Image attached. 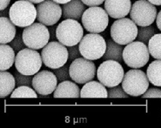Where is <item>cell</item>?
Returning <instances> with one entry per match:
<instances>
[{
    "instance_id": "484cf974",
    "label": "cell",
    "mask_w": 161,
    "mask_h": 128,
    "mask_svg": "<svg viewBox=\"0 0 161 128\" xmlns=\"http://www.w3.org/2000/svg\"><path fill=\"white\" fill-rule=\"evenodd\" d=\"M11 98H16V97H33L36 98L37 97V92L35 90H33L30 86L27 85H22L18 86L16 90H14L13 92L10 94Z\"/></svg>"
},
{
    "instance_id": "9c48e42d",
    "label": "cell",
    "mask_w": 161,
    "mask_h": 128,
    "mask_svg": "<svg viewBox=\"0 0 161 128\" xmlns=\"http://www.w3.org/2000/svg\"><path fill=\"white\" fill-rule=\"evenodd\" d=\"M138 35V28L135 22L129 18L118 19L111 27L112 38L118 44L127 45L133 42Z\"/></svg>"
},
{
    "instance_id": "e575fe53",
    "label": "cell",
    "mask_w": 161,
    "mask_h": 128,
    "mask_svg": "<svg viewBox=\"0 0 161 128\" xmlns=\"http://www.w3.org/2000/svg\"><path fill=\"white\" fill-rule=\"evenodd\" d=\"M56 31H57V27L56 26H51V28H49V33H50V40L52 41H55L57 38V34H56Z\"/></svg>"
},
{
    "instance_id": "8fae6325",
    "label": "cell",
    "mask_w": 161,
    "mask_h": 128,
    "mask_svg": "<svg viewBox=\"0 0 161 128\" xmlns=\"http://www.w3.org/2000/svg\"><path fill=\"white\" fill-rule=\"evenodd\" d=\"M22 38L28 48L34 50L43 49L49 43V29L40 22L33 23L23 29Z\"/></svg>"
},
{
    "instance_id": "d4e9b609",
    "label": "cell",
    "mask_w": 161,
    "mask_h": 128,
    "mask_svg": "<svg viewBox=\"0 0 161 128\" xmlns=\"http://www.w3.org/2000/svg\"><path fill=\"white\" fill-rule=\"evenodd\" d=\"M147 47L149 53L153 58L161 60V33L153 35L150 38Z\"/></svg>"
},
{
    "instance_id": "ac0fdd59",
    "label": "cell",
    "mask_w": 161,
    "mask_h": 128,
    "mask_svg": "<svg viewBox=\"0 0 161 128\" xmlns=\"http://www.w3.org/2000/svg\"><path fill=\"white\" fill-rule=\"evenodd\" d=\"M80 97H108V91L101 82L91 81L84 84L80 90Z\"/></svg>"
},
{
    "instance_id": "52a82bcc",
    "label": "cell",
    "mask_w": 161,
    "mask_h": 128,
    "mask_svg": "<svg viewBox=\"0 0 161 128\" xmlns=\"http://www.w3.org/2000/svg\"><path fill=\"white\" fill-rule=\"evenodd\" d=\"M124 71L120 63L114 60H106L99 65L97 78L105 87H114L122 83Z\"/></svg>"
},
{
    "instance_id": "5b68a950",
    "label": "cell",
    "mask_w": 161,
    "mask_h": 128,
    "mask_svg": "<svg viewBox=\"0 0 161 128\" xmlns=\"http://www.w3.org/2000/svg\"><path fill=\"white\" fill-rule=\"evenodd\" d=\"M109 15L105 9L99 6L89 7L84 11L81 22L84 28L92 33H99L106 29Z\"/></svg>"
},
{
    "instance_id": "d6986e66",
    "label": "cell",
    "mask_w": 161,
    "mask_h": 128,
    "mask_svg": "<svg viewBox=\"0 0 161 128\" xmlns=\"http://www.w3.org/2000/svg\"><path fill=\"white\" fill-rule=\"evenodd\" d=\"M53 97H80V88L74 82L64 80L60 82L53 92Z\"/></svg>"
},
{
    "instance_id": "6da1fadb",
    "label": "cell",
    "mask_w": 161,
    "mask_h": 128,
    "mask_svg": "<svg viewBox=\"0 0 161 128\" xmlns=\"http://www.w3.org/2000/svg\"><path fill=\"white\" fill-rule=\"evenodd\" d=\"M9 17L16 26L26 28L37 18V8L28 0H18L9 8Z\"/></svg>"
},
{
    "instance_id": "8d00e7d4",
    "label": "cell",
    "mask_w": 161,
    "mask_h": 128,
    "mask_svg": "<svg viewBox=\"0 0 161 128\" xmlns=\"http://www.w3.org/2000/svg\"><path fill=\"white\" fill-rule=\"evenodd\" d=\"M156 23H157V27L161 31V10L158 12V14L157 15V17H156Z\"/></svg>"
},
{
    "instance_id": "4316f807",
    "label": "cell",
    "mask_w": 161,
    "mask_h": 128,
    "mask_svg": "<svg viewBox=\"0 0 161 128\" xmlns=\"http://www.w3.org/2000/svg\"><path fill=\"white\" fill-rule=\"evenodd\" d=\"M154 35V28L150 26L147 27H141L138 29V35L137 39L138 41L143 42V43H148L150 38Z\"/></svg>"
},
{
    "instance_id": "7402d4cb",
    "label": "cell",
    "mask_w": 161,
    "mask_h": 128,
    "mask_svg": "<svg viewBox=\"0 0 161 128\" xmlns=\"http://www.w3.org/2000/svg\"><path fill=\"white\" fill-rule=\"evenodd\" d=\"M124 47L122 44H118L113 39H109L106 42V50L105 55L103 56L104 61L106 60H114L118 63L123 61V51Z\"/></svg>"
},
{
    "instance_id": "1f68e13d",
    "label": "cell",
    "mask_w": 161,
    "mask_h": 128,
    "mask_svg": "<svg viewBox=\"0 0 161 128\" xmlns=\"http://www.w3.org/2000/svg\"><path fill=\"white\" fill-rule=\"evenodd\" d=\"M68 51H69V61H74V60L79 58V56H81L80 52V49H79V45H73V46H68Z\"/></svg>"
},
{
    "instance_id": "e0dca14e",
    "label": "cell",
    "mask_w": 161,
    "mask_h": 128,
    "mask_svg": "<svg viewBox=\"0 0 161 128\" xmlns=\"http://www.w3.org/2000/svg\"><path fill=\"white\" fill-rule=\"evenodd\" d=\"M63 16L65 19H74L79 21L81 19L84 11L87 9L86 4L81 0H71L63 4Z\"/></svg>"
},
{
    "instance_id": "2e32d148",
    "label": "cell",
    "mask_w": 161,
    "mask_h": 128,
    "mask_svg": "<svg viewBox=\"0 0 161 128\" xmlns=\"http://www.w3.org/2000/svg\"><path fill=\"white\" fill-rule=\"evenodd\" d=\"M130 0H105V9L112 18H124L130 12Z\"/></svg>"
},
{
    "instance_id": "5bb4252c",
    "label": "cell",
    "mask_w": 161,
    "mask_h": 128,
    "mask_svg": "<svg viewBox=\"0 0 161 128\" xmlns=\"http://www.w3.org/2000/svg\"><path fill=\"white\" fill-rule=\"evenodd\" d=\"M63 16V9L53 0H45L38 4V22L46 26L55 25Z\"/></svg>"
},
{
    "instance_id": "f546056e",
    "label": "cell",
    "mask_w": 161,
    "mask_h": 128,
    "mask_svg": "<svg viewBox=\"0 0 161 128\" xmlns=\"http://www.w3.org/2000/svg\"><path fill=\"white\" fill-rule=\"evenodd\" d=\"M54 74H56L57 78L60 82L69 80V79H71L69 74V68H68L67 66L64 65L58 69H54Z\"/></svg>"
},
{
    "instance_id": "603a6c76",
    "label": "cell",
    "mask_w": 161,
    "mask_h": 128,
    "mask_svg": "<svg viewBox=\"0 0 161 128\" xmlns=\"http://www.w3.org/2000/svg\"><path fill=\"white\" fill-rule=\"evenodd\" d=\"M0 80H1V88H0V97H5L12 93L15 90L16 79L10 73L6 71H1L0 73Z\"/></svg>"
},
{
    "instance_id": "d6a6232c",
    "label": "cell",
    "mask_w": 161,
    "mask_h": 128,
    "mask_svg": "<svg viewBox=\"0 0 161 128\" xmlns=\"http://www.w3.org/2000/svg\"><path fill=\"white\" fill-rule=\"evenodd\" d=\"M143 98H147V97H160L161 98V90L157 88H150L147 90L145 93L142 95Z\"/></svg>"
},
{
    "instance_id": "74e56055",
    "label": "cell",
    "mask_w": 161,
    "mask_h": 128,
    "mask_svg": "<svg viewBox=\"0 0 161 128\" xmlns=\"http://www.w3.org/2000/svg\"><path fill=\"white\" fill-rule=\"evenodd\" d=\"M0 16H4V17H6L7 16H9V9H7L6 8L5 9L2 10V11H1V13H0Z\"/></svg>"
},
{
    "instance_id": "ab89813d",
    "label": "cell",
    "mask_w": 161,
    "mask_h": 128,
    "mask_svg": "<svg viewBox=\"0 0 161 128\" xmlns=\"http://www.w3.org/2000/svg\"><path fill=\"white\" fill-rule=\"evenodd\" d=\"M53 1H55L56 3H59V4H64V3H68L69 1H71V0H53Z\"/></svg>"
},
{
    "instance_id": "9a60e30c",
    "label": "cell",
    "mask_w": 161,
    "mask_h": 128,
    "mask_svg": "<svg viewBox=\"0 0 161 128\" xmlns=\"http://www.w3.org/2000/svg\"><path fill=\"white\" fill-rule=\"evenodd\" d=\"M58 78L54 73L43 70L34 74L33 88L40 96H48L54 92L58 86Z\"/></svg>"
},
{
    "instance_id": "8992f818",
    "label": "cell",
    "mask_w": 161,
    "mask_h": 128,
    "mask_svg": "<svg viewBox=\"0 0 161 128\" xmlns=\"http://www.w3.org/2000/svg\"><path fill=\"white\" fill-rule=\"evenodd\" d=\"M41 57L47 67L53 69H58L69 60L68 49L59 41H51L43 48Z\"/></svg>"
},
{
    "instance_id": "cb8c5ba5",
    "label": "cell",
    "mask_w": 161,
    "mask_h": 128,
    "mask_svg": "<svg viewBox=\"0 0 161 128\" xmlns=\"http://www.w3.org/2000/svg\"><path fill=\"white\" fill-rule=\"evenodd\" d=\"M149 81L155 86H161V60L157 59L150 63L147 69Z\"/></svg>"
},
{
    "instance_id": "7a4b0ae2",
    "label": "cell",
    "mask_w": 161,
    "mask_h": 128,
    "mask_svg": "<svg viewBox=\"0 0 161 128\" xmlns=\"http://www.w3.org/2000/svg\"><path fill=\"white\" fill-rule=\"evenodd\" d=\"M57 38L65 46L76 45L83 38V28L74 19H66L57 27Z\"/></svg>"
},
{
    "instance_id": "d590c367",
    "label": "cell",
    "mask_w": 161,
    "mask_h": 128,
    "mask_svg": "<svg viewBox=\"0 0 161 128\" xmlns=\"http://www.w3.org/2000/svg\"><path fill=\"white\" fill-rule=\"evenodd\" d=\"M9 3H10V0H0V9H1V11L6 9L7 7L9 6Z\"/></svg>"
},
{
    "instance_id": "3957f363",
    "label": "cell",
    "mask_w": 161,
    "mask_h": 128,
    "mask_svg": "<svg viewBox=\"0 0 161 128\" xmlns=\"http://www.w3.org/2000/svg\"><path fill=\"white\" fill-rule=\"evenodd\" d=\"M41 54L37 50L25 48L20 50L16 56L15 65L17 71L26 75L36 74L42 66Z\"/></svg>"
},
{
    "instance_id": "ffe728a7",
    "label": "cell",
    "mask_w": 161,
    "mask_h": 128,
    "mask_svg": "<svg viewBox=\"0 0 161 128\" xmlns=\"http://www.w3.org/2000/svg\"><path fill=\"white\" fill-rule=\"evenodd\" d=\"M0 43L9 44L16 37V26L9 17L1 16L0 18Z\"/></svg>"
},
{
    "instance_id": "83f0119b",
    "label": "cell",
    "mask_w": 161,
    "mask_h": 128,
    "mask_svg": "<svg viewBox=\"0 0 161 128\" xmlns=\"http://www.w3.org/2000/svg\"><path fill=\"white\" fill-rule=\"evenodd\" d=\"M33 75L23 74L19 71L15 73V79H16V84L17 86L27 85V86H33Z\"/></svg>"
},
{
    "instance_id": "60d3db41",
    "label": "cell",
    "mask_w": 161,
    "mask_h": 128,
    "mask_svg": "<svg viewBox=\"0 0 161 128\" xmlns=\"http://www.w3.org/2000/svg\"><path fill=\"white\" fill-rule=\"evenodd\" d=\"M29 2H31V3H41V2H43V1H45V0H28Z\"/></svg>"
},
{
    "instance_id": "ba28073f",
    "label": "cell",
    "mask_w": 161,
    "mask_h": 128,
    "mask_svg": "<svg viewBox=\"0 0 161 128\" xmlns=\"http://www.w3.org/2000/svg\"><path fill=\"white\" fill-rule=\"evenodd\" d=\"M79 49L81 56L88 60H98L103 57L106 50V42L99 33L85 35L79 43Z\"/></svg>"
},
{
    "instance_id": "4dcf8cb0",
    "label": "cell",
    "mask_w": 161,
    "mask_h": 128,
    "mask_svg": "<svg viewBox=\"0 0 161 128\" xmlns=\"http://www.w3.org/2000/svg\"><path fill=\"white\" fill-rule=\"evenodd\" d=\"M9 44L12 47L15 51H17V52L25 49V47L27 46L25 44L24 41H23L22 33H17L16 35V37L14 38V39L11 42H9Z\"/></svg>"
},
{
    "instance_id": "4fadbf2b",
    "label": "cell",
    "mask_w": 161,
    "mask_h": 128,
    "mask_svg": "<svg viewBox=\"0 0 161 128\" xmlns=\"http://www.w3.org/2000/svg\"><path fill=\"white\" fill-rule=\"evenodd\" d=\"M69 74L75 83L86 84L95 78L96 67L92 60L79 57L74 60L69 66Z\"/></svg>"
},
{
    "instance_id": "f35d334b",
    "label": "cell",
    "mask_w": 161,
    "mask_h": 128,
    "mask_svg": "<svg viewBox=\"0 0 161 128\" xmlns=\"http://www.w3.org/2000/svg\"><path fill=\"white\" fill-rule=\"evenodd\" d=\"M148 1L154 5H161V0H148Z\"/></svg>"
},
{
    "instance_id": "7c38bea8",
    "label": "cell",
    "mask_w": 161,
    "mask_h": 128,
    "mask_svg": "<svg viewBox=\"0 0 161 128\" xmlns=\"http://www.w3.org/2000/svg\"><path fill=\"white\" fill-rule=\"evenodd\" d=\"M157 9L148 0H138L130 9L131 20L139 27L151 26L157 17Z\"/></svg>"
},
{
    "instance_id": "f1b7e54d",
    "label": "cell",
    "mask_w": 161,
    "mask_h": 128,
    "mask_svg": "<svg viewBox=\"0 0 161 128\" xmlns=\"http://www.w3.org/2000/svg\"><path fill=\"white\" fill-rule=\"evenodd\" d=\"M107 91H108V97H114V98L123 97V98H127L130 96L129 94L124 91L123 86H120L119 84L117 85V86H114V87H110V89L107 90Z\"/></svg>"
},
{
    "instance_id": "277c9868",
    "label": "cell",
    "mask_w": 161,
    "mask_h": 128,
    "mask_svg": "<svg viewBox=\"0 0 161 128\" xmlns=\"http://www.w3.org/2000/svg\"><path fill=\"white\" fill-rule=\"evenodd\" d=\"M148 47L141 41H133L127 44L123 51V59L128 67L131 69L142 68L148 63Z\"/></svg>"
},
{
    "instance_id": "44dd1931",
    "label": "cell",
    "mask_w": 161,
    "mask_h": 128,
    "mask_svg": "<svg viewBox=\"0 0 161 128\" xmlns=\"http://www.w3.org/2000/svg\"><path fill=\"white\" fill-rule=\"evenodd\" d=\"M0 70L5 71L10 69L15 64L16 55L15 50L10 45L6 44H1L0 46Z\"/></svg>"
},
{
    "instance_id": "30bf717a",
    "label": "cell",
    "mask_w": 161,
    "mask_h": 128,
    "mask_svg": "<svg viewBox=\"0 0 161 128\" xmlns=\"http://www.w3.org/2000/svg\"><path fill=\"white\" fill-rule=\"evenodd\" d=\"M149 82L147 75L145 73L138 69H133L124 74L122 86L130 96L139 97L148 89Z\"/></svg>"
},
{
    "instance_id": "836d02e7",
    "label": "cell",
    "mask_w": 161,
    "mask_h": 128,
    "mask_svg": "<svg viewBox=\"0 0 161 128\" xmlns=\"http://www.w3.org/2000/svg\"><path fill=\"white\" fill-rule=\"evenodd\" d=\"M87 6H99L101 5L105 0H81Z\"/></svg>"
}]
</instances>
